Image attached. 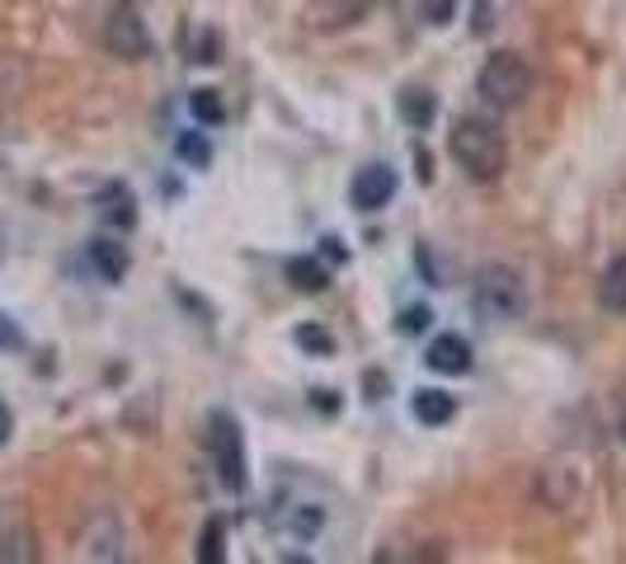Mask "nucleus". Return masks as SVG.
I'll return each instance as SVG.
<instances>
[{
	"mask_svg": "<svg viewBox=\"0 0 626 564\" xmlns=\"http://www.w3.org/2000/svg\"><path fill=\"white\" fill-rule=\"evenodd\" d=\"M448 146H452V161H457L466 175L480 179V184L499 179V175H505V165H509L505 132H499L490 118H457V122H452Z\"/></svg>",
	"mask_w": 626,
	"mask_h": 564,
	"instance_id": "1",
	"label": "nucleus"
},
{
	"mask_svg": "<svg viewBox=\"0 0 626 564\" xmlns=\"http://www.w3.org/2000/svg\"><path fill=\"white\" fill-rule=\"evenodd\" d=\"M472 306H476V316L485 325H513V320H523V310H528V287H523V278L513 269L490 263V269L476 273Z\"/></svg>",
	"mask_w": 626,
	"mask_h": 564,
	"instance_id": "2",
	"label": "nucleus"
},
{
	"mask_svg": "<svg viewBox=\"0 0 626 564\" xmlns=\"http://www.w3.org/2000/svg\"><path fill=\"white\" fill-rule=\"evenodd\" d=\"M532 94V67L519 52H490L480 67V99L490 108H519Z\"/></svg>",
	"mask_w": 626,
	"mask_h": 564,
	"instance_id": "3",
	"label": "nucleus"
},
{
	"mask_svg": "<svg viewBox=\"0 0 626 564\" xmlns=\"http://www.w3.org/2000/svg\"><path fill=\"white\" fill-rule=\"evenodd\" d=\"M208 447H212V461L222 470V484L231 494H245V443H241V428L227 410H217L208 419Z\"/></svg>",
	"mask_w": 626,
	"mask_h": 564,
	"instance_id": "4",
	"label": "nucleus"
},
{
	"mask_svg": "<svg viewBox=\"0 0 626 564\" xmlns=\"http://www.w3.org/2000/svg\"><path fill=\"white\" fill-rule=\"evenodd\" d=\"M269 527L278 531V537L311 541V537H321V527H325V504H316V498H288V504H274Z\"/></svg>",
	"mask_w": 626,
	"mask_h": 564,
	"instance_id": "5",
	"label": "nucleus"
},
{
	"mask_svg": "<svg viewBox=\"0 0 626 564\" xmlns=\"http://www.w3.org/2000/svg\"><path fill=\"white\" fill-rule=\"evenodd\" d=\"M28 560H38L28 513L20 504H0V564H28Z\"/></svg>",
	"mask_w": 626,
	"mask_h": 564,
	"instance_id": "6",
	"label": "nucleus"
},
{
	"mask_svg": "<svg viewBox=\"0 0 626 564\" xmlns=\"http://www.w3.org/2000/svg\"><path fill=\"white\" fill-rule=\"evenodd\" d=\"M104 43H108V52L123 57V61H142V57H151V34H147V24L137 20L132 10H118L114 20H108Z\"/></svg>",
	"mask_w": 626,
	"mask_h": 564,
	"instance_id": "7",
	"label": "nucleus"
},
{
	"mask_svg": "<svg viewBox=\"0 0 626 564\" xmlns=\"http://www.w3.org/2000/svg\"><path fill=\"white\" fill-rule=\"evenodd\" d=\"M349 198H353L358 212H382L386 202L396 198V169H391V165H368V169H358Z\"/></svg>",
	"mask_w": 626,
	"mask_h": 564,
	"instance_id": "8",
	"label": "nucleus"
},
{
	"mask_svg": "<svg viewBox=\"0 0 626 564\" xmlns=\"http://www.w3.org/2000/svg\"><path fill=\"white\" fill-rule=\"evenodd\" d=\"M425 363L438 372V376H466L472 372V343H466L462 334H438L429 343Z\"/></svg>",
	"mask_w": 626,
	"mask_h": 564,
	"instance_id": "9",
	"label": "nucleus"
},
{
	"mask_svg": "<svg viewBox=\"0 0 626 564\" xmlns=\"http://www.w3.org/2000/svg\"><path fill=\"white\" fill-rule=\"evenodd\" d=\"M410 404H415V419L425 423V428H438V423H448L457 414V400H452L448 390H415Z\"/></svg>",
	"mask_w": 626,
	"mask_h": 564,
	"instance_id": "10",
	"label": "nucleus"
},
{
	"mask_svg": "<svg viewBox=\"0 0 626 564\" xmlns=\"http://www.w3.org/2000/svg\"><path fill=\"white\" fill-rule=\"evenodd\" d=\"M90 263L100 269L104 282H123V273H128V249L118 240H108V235H100V240L90 245Z\"/></svg>",
	"mask_w": 626,
	"mask_h": 564,
	"instance_id": "11",
	"label": "nucleus"
},
{
	"mask_svg": "<svg viewBox=\"0 0 626 564\" xmlns=\"http://www.w3.org/2000/svg\"><path fill=\"white\" fill-rule=\"evenodd\" d=\"M100 208H104V222L108 226H118V231H128L137 226V208H132V193L123 184H108L104 193H100Z\"/></svg>",
	"mask_w": 626,
	"mask_h": 564,
	"instance_id": "12",
	"label": "nucleus"
},
{
	"mask_svg": "<svg viewBox=\"0 0 626 564\" xmlns=\"http://www.w3.org/2000/svg\"><path fill=\"white\" fill-rule=\"evenodd\" d=\"M599 302L613 310V316H626V255H617L607 263V273L599 282Z\"/></svg>",
	"mask_w": 626,
	"mask_h": 564,
	"instance_id": "13",
	"label": "nucleus"
},
{
	"mask_svg": "<svg viewBox=\"0 0 626 564\" xmlns=\"http://www.w3.org/2000/svg\"><path fill=\"white\" fill-rule=\"evenodd\" d=\"M288 282H297L302 292H325L331 287V269L311 255H297V259H288Z\"/></svg>",
	"mask_w": 626,
	"mask_h": 564,
	"instance_id": "14",
	"label": "nucleus"
},
{
	"mask_svg": "<svg viewBox=\"0 0 626 564\" xmlns=\"http://www.w3.org/2000/svg\"><path fill=\"white\" fill-rule=\"evenodd\" d=\"M433 114H438V99H433L429 90H419V85H415V90H405V94H401V118L410 122V128L425 132L429 122H433Z\"/></svg>",
	"mask_w": 626,
	"mask_h": 564,
	"instance_id": "15",
	"label": "nucleus"
},
{
	"mask_svg": "<svg viewBox=\"0 0 626 564\" xmlns=\"http://www.w3.org/2000/svg\"><path fill=\"white\" fill-rule=\"evenodd\" d=\"M222 555H227V522L222 517H208V527H202V537H198V560L217 564Z\"/></svg>",
	"mask_w": 626,
	"mask_h": 564,
	"instance_id": "16",
	"label": "nucleus"
},
{
	"mask_svg": "<svg viewBox=\"0 0 626 564\" xmlns=\"http://www.w3.org/2000/svg\"><path fill=\"white\" fill-rule=\"evenodd\" d=\"M175 155L184 165H194V169L212 165V146H208V137H202V132H179L175 137Z\"/></svg>",
	"mask_w": 626,
	"mask_h": 564,
	"instance_id": "17",
	"label": "nucleus"
},
{
	"mask_svg": "<svg viewBox=\"0 0 626 564\" xmlns=\"http://www.w3.org/2000/svg\"><path fill=\"white\" fill-rule=\"evenodd\" d=\"M189 108H194V118L202 122V128H217V122L227 118V108H222V99H217V90H194L189 94Z\"/></svg>",
	"mask_w": 626,
	"mask_h": 564,
	"instance_id": "18",
	"label": "nucleus"
},
{
	"mask_svg": "<svg viewBox=\"0 0 626 564\" xmlns=\"http://www.w3.org/2000/svg\"><path fill=\"white\" fill-rule=\"evenodd\" d=\"M297 349L311 353V357H331L335 353V334H331V329H321V325H302V329H297Z\"/></svg>",
	"mask_w": 626,
	"mask_h": 564,
	"instance_id": "19",
	"label": "nucleus"
},
{
	"mask_svg": "<svg viewBox=\"0 0 626 564\" xmlns=\"http://www.w3.org/2000/svg\"><path fill=\"white\" fill-rule=\"evenodd\" d=\"M217 52H222V34L202 28V38H198V47H194V61H202V67H212V61H222Z\"/></svg>",
	"mask_w": 626,
	"mask_h": 564,
	"instance_id": "20",
	"label": "nucleus"
},
{
	"mask_svg": "<svg viewBox=\"0 0 626 564\" xmlns=\"http://www.w3.org/2000/svg\"><path fill=\"white\" fill-rule=\"evenodd\" d=\"M396 329H401V334H419V329H429V306H410V310H401Z\"/></svg>",
	"mask_w": 626,
	"mask_h": 564,
	"instance_id": "21",
	"label": "nucleus"
},
{
	"mask_svg": "<svg viewBox=\"0 0 626 564\" xmlns=\"http://www.w3.org/2000/svg\"><path fill=\"white\" fill-rule=\"evenodd\" d=\"M311 410H316V414H339V396H335V390H311Z\"/></svg>",
	"mask_w": 626,
	"mask_h": 564,
	"instance_id": "22",
	"label": "nucleus"
},
{
	"mask_svg": "<svg viewBox=\"0 0 626 564\" xmlns=\"http://www.w3.org/2000/svg\"><path fill=\"white\" fill-rule=\"evenodd\" d=\"M24 343V334L14 329V320L10 316H0V353H10V349H20Z\"/></svg>",
	"mask_w": 626,
	"mask_h": 564,
	"instance_id": "23",
	"label": "nucleus"
},
{
	"mask_svg": "<svg viewBox=\"0 0 626 564\" xmlns=\"http://www.w3.org/2000/svg\"><path fill=\"white\" fill-rule=\"evenodd\" d=\"M429 24H448V14H452V0H429Z\"/></svg>",
	"mask_w": 626,
	"mask_h": 564,
	"instance_id": "24",
	"label": "nucleus"
},
{
	"mask_svg": "<svg viewBox=\"0 0 626 564\" xmlns=\"http://www.w3.org/2000/svg\"><path fill=\"white\" fill-rule=\"evenodd\" d=\"M472 34H490V0H480L476 20H472Z\"/></svg>",
	"mask_w": 626,
	"mask_h": 564,
	"instance_id": "25",
	"label": "nucleus"
},
{
	"mask_svg": "<svg viewBox=\"0 0 626 564\" xmlns=\"http://www.w3.org/2000/svg\"><path fill=\"white\" fill-rule=\"evenodd\" d=\"M10 428H14V419H10V410H5V400H0V447L10 443Z\"/></svg>",
	"mask_w": 626,
	"mask_h": 564,
	"instance_id": "26",
	"label": "nucleus"
},
{
	"mask_svg": "<svg viewBox=\"0 0 626 564\" xmlns=\"http://www.w3.org/2000/svg\"><path fill=\"white\" fill-rule=\"evenodd\" d=\"M622 443H626V414H622Z\"/></svg>",
	"mask_w": 626,
	"mask_h": 564,
	"instance_id": "27",
	"label": "nucleus"
}]
</instances>
